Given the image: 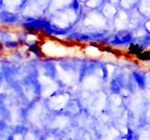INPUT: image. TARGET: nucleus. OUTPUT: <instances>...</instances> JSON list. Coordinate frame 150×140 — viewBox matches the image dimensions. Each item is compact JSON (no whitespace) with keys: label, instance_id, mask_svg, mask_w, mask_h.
<instances>
[{"label":"nucleus","instance_id":"f257e3e1","mask_svg":"<svg viewBox=\"0 0 150 140\" xmlns=\"http://www.w3.org/2000/svg\"><path fill=\"white\" fill-rule=\"evenodd\" d=\"M142 51H143V47H142V46L138 45V44H131L130 46H129V48H128L129 53H131V54H135V55L139 54V53H142Z\"/></svg>","mask_w":150,"mask_h":140},{"label":"nucleus","instance_id":"f03ea898","mask_svg":"<svg viewBox=\"0 0 150 140\" xmlns=\"http://www.w3.org/2000/svg\"><path fill=\"white\" fill-rule=\"evenodd\" d=\"M136 56H137L138 60H140V61H149V51H142Z\"/></svg>","mask_w":150,"mask_h":140},{"label":"nucleus","instance_id":"7ed1b4c3","mask_svg":"<svg viewBox=\"0 0 150 140\" xmlns=\"http://www.w3.org/2000/svg\"><path fill=\"white\" fill-rule=\"evenodd\" d=\"M29 50H30L31 52H33L34 54L38 55V56H40V53H41L40 48V47H39V46H38V45H36V44H34V45H33V46H30Z\"/></svg>","mask_w":150,"mask_h":140},{"label":"nucleus","instance_id":"20e7f679","mask_svg":"<svg viewBox=\"0 0 150 140\" xmlns=\"http://www.w3.org/2000/svg\"><path fill=\"white\" fill-rule=\"evenodd\" d=\"M4 46H5L6 47H8V48H14V47H17V46H18V42H16V41L7 40V41H5Z\"/></svg>","mask_w":150,"mask_h":140},{"label":"nucleus","instance_id":"39448f33","mask_svg":"<svg viewBox=\"0 0 150 140\" xmlns=\"http://www.w3.org/2000/svg\"><path fill=\"white\" fill-rule=\"evenodd\" d=\"M133 134H134V133H133V131H132L131 129H128V132H127V136H126L127 140L133 139V138H134V135H133Z\"/></svg>","mask_w":150,"mask_h":140},{"label":"nucleus","instance_id":"423d86ee","mask_svg":"<svg viewBox=\"0 0 150 140\" xmlns=\"http://www.w3.org/2000/svg\"><path fill=\"white\" fill-rule=\"evenodd\" d=\"M134 76H135V79L138 82V83H140V85H141V82H144L143 78L141 75H137V74H134Z\"/></svg>","mask_w":150,"mask_h":140},{"label":"nucleus","instance_id":"0eeeda50","mask_svg":"<svg viewBox=\"0 0 150 140\" xmlns=\"http://www.w3.org/2000/svg\"><path fill=\"white\" fill-rule=\"evenodd\" d=\"M3 49H4V45H3V43L0 41V53L3 51Z\"/></svg>","mask_w":150,"mask_h":140},{"label":"nucleus","instance_id":"6e6552de","mask_svg":"<svg viewBox=\"0 0 150 140\" xmlns=\"http://www.w3.org/2000/svg\"><path fill=\"white\" fill-rule=\"evenodd\" d=\"M7 140H14V139H13V137H11V136H10L8 139H7Z\"/></svg>","mask_w":150,"mask_h":140}]
</instances>
